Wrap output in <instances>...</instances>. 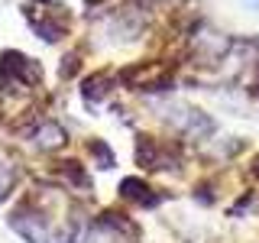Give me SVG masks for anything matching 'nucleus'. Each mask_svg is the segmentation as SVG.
<instances>
[{"label": "nucleus", "instance_id": "1", "mask_svg": "<svg viewBox=\"0 0 259 243\" xmlns=\"http://www.w3.org/2000/svg\"><path fill=\"white\" fill-rule=\"evenodd\" d=\"M23 20L42 43H59L71 32V10L59 0H26Z\"/></svg>", "mask_w": 259, "mask_h": 243}, {"label": "nucleus", "instance_id": "2", "mask_svg": "<svg viewBox=\"0 0 259 243\" xmlns=\"http://www.w3.org/2000/svg\"><path fill=\"white\" fill-rule=\"evenodd\" d=\"M42 85V65L36 59H29L26 52H16V49H7L0 55V88L13 94H23L29 88Z\"/></svg>", "mask_w": 259, "mask_h": 243}, {"label": "nucleus", "instance_id": "3", "mask_svg": "<svg viewBox=\"0 0 259 243\" xmlns=\"http://www.w3.org/2000/svg\"><path fill=\"white\" fill-rule=\"evenodd\" d=\"M126 88L133 91H168L172 88V65L165 62H136V65H126L120 71Z\"/></svg>", "mask_w": 259, "mask_h": 243}, {"label": "nucleus", "instance_id": "4", "mask_svg": "<svg viewBox=\"0 0 259 243\" xmlns=\"http://www.w3.org/2000/svg\"><path fill=\"white\" fill-rule=\"evenodd\" d=\"M136 162L143 169H175L182 162V152H178L175 143L156 140V136H140L136 140Z\"/></svg>", "mask_w": 259, "mask_h": 243}, {"label": "nucleus", "instance_id": "5", "mask_svg": "<svg viewBox=\"0 0 259 243\" xmlns=\"http://www.w3.org/2000/svg\"><path fill=\"white\" fill-rule=\"evenodd\" d=\"M168 124H172L185 140H207V136L214 133V120H210L204 110L188 107V104H175L172 113H168Z\"/></svg>", "mask_w": 259, "mask_h": 243}, {"label": "nucleus", "instance_id": "6", "mask_svg": "<svg viewBox=\"0 0 259 243\" xmlns=\"http://www.w3.org/2000/svg\"><path fill=\"white\" fill-rule=\"evenodd\" d=\"M120 194H123L130 205H140V208H156L162 201V194L156 188H149L143 178H123L120 182Z\"/></svg>", "mask_w": 259, "mask_h": 243}, {"label": "nucleus", "instance_id": "7", "mask_svg": "<svg viewBox=\"0 0 259 243\" xmlns=\"http://www.w3.org/2000/svg\"><path fill=\"white\" fill-rule=\"evenodd\" d=\"M32 143L39 146V149H49V152H55V149H62L65 143H68V136H65V130L59 124H52V120H42L36 130H32Z\"/></svg>", "mask_w": 259, "mask_h": 243}, {"label": "nucleus", "instance_id": "8", "mask_svg": "<svg viewBox=\"0 0 259 243\" xmlns=\"http://www.w3.org/2000/svg\"><path fill=\"white\" fill-rule=\"evenodd\" d=\"M107 94H110V78L104 75V71H97V75H91L84 85H81V97H84L91 107L101 101V97H107Z\"/></svg>", "mask_w": 259, "mask_h": 243}, {"label": "nucleus", "instance_id": "9", "mask_svg": "<svg viewBox=\"0 0 259 243\" xmlns=\"http://www.w3.org/2000/svg\"><path fill=\"white\" fill-rule=\"evenodd\" d=\"M16 188V166L7 159H0V201Z\"/></svg>", "mask_w": 259, "mask_h": 243}, {"label": "nucleus", "instance_id": "10", "mask_svg": "<svg viewBox=\"0 0 259 243\" xmlns=\"http://www.w3.org/2000/svg\"><path fill=\"white\" fill-rule=\"evenodd\" d=\"M91 152L97 159H101V169H113V152L107 149V146H101V143H91Z\"/></svg>", "mask_w": 259, "mask_h": 243}, {"label": "nucleus", "instance_id": "11", "mask_svg": "<svg viewBox=\"0 0 259 243\" xmlns=\"http://www.w3.org/2000/svg\"><path fill=\"white\" fill-rule=\"evenodd\" d=\"M243 4H246V7H249L253 13H259V0H243Z\"/></svg>", "mask_w": 259, "mask_h": 243}]
</instances>
